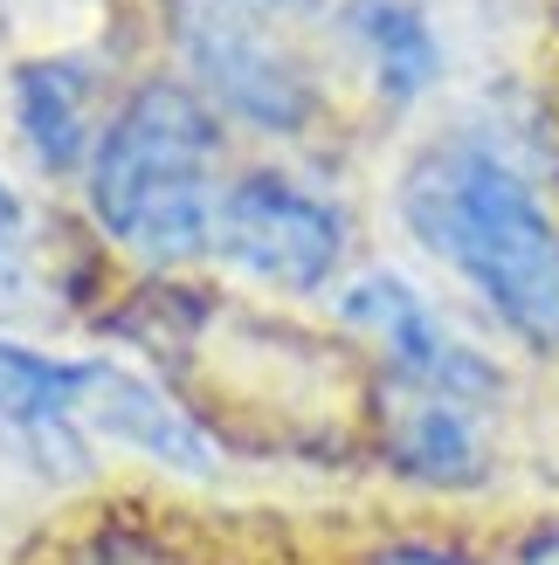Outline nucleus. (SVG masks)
I'll list each match as a JSON object with an SVG mask.
<instances>
[{
    "label": "nucleus",
    "mask_w": 559,
    "mask_h": 565,
    "mask_svg": "<svg viewBox=\"0 0 559 565\" xmlns=\"http://www.w3.org/2000/svg\"><path fill=\"white\" fill-rule=\"evenodd\" d=\"M173 76L208 97L229 131L249 138H312L325 118V83L312 55L291 42V28L263 0H159Z\"/></svg>",
    "instance_id": "nucleus-3"
},
{
    "label": "nucleus",
    "mask_w": 559,
    "mask_h": 565,
    "mask_svg": "<svg viewBox=\"0 0 559 565\" xmlns=\"http://www.w3.org/2000/svg\"><path fill=\"white\" fill-rule=\"evenodd\" d=\"M263 8H276V14H318V8H331V0H263Z\"/></svg>",
    "instance_id": "nucleus-14"
},
{
    "label": "nucleus",
    "mask_w": 559,
    "mask_h": 565,
    "mask_svg": "<svg viewBox=\"0 0 559 565\" xmlns=\"http://www.w3.org/2000/svg\"><path fill=\"white\" fill-rule=\"evenodd\" d=\"M394 214L518 352L559 359V221L518 159L477 131L429 138L394 180Z\"/></svg>",
    "instance_id": "nucleus-1"
},
{
    "label": "nucleus",
    "mask_w": 559,
    "mask_h": 565,
    "mask_svg": "<svg viewBox=\"0 0 559 565\" xmlns=\"http://www.w3.org/2000/svg\"><path fill=\"white\" fill-rule=\"evenodd\" d=\"M229 180V125L173 70H146L110 97L76 207L97 248L138 276H187L214 263V207Z\"/></svg>",
    "instance_id": "nucleus-2"
},
{
    "label": "nucleus",
    "mask_w": 559,
    "mask_h": 565,
    "mask_svg": "<svg viewBox=\"0 0 559 565\" xmlns=\"http://www.w3.org/2000/svg\"><path fill=\"white\" fill-rule=\"evenodd\" d=\"M331 303H339V324L359 345H373L387 380L450 393V401H470V407H497L511 393L505 365L470 345L401 269H359L331 290Z\"/></svg>",
    "instance_id": "nucleus-5"
},
{
    "label": "nucleus",
    "mask_w": 559,
    "mask_h": 565,
    "mask_svg": "<svg viewBox=\"0 0 559 565\" xmlns=\"http://www.w3.org/2000/svg\"><path fill=\"white\" fill-rule=\"evenodd\" d=\"M97 352H49L0 331V441L49 483H91L97 441L83 435V393Z\"/></svg>",
    "instance_id": "nucleus-8"
},
{
    "label": "nucleus",
    "mask_w": 559,
    "mask_h": 565,
    "mask_svg": "<svg viewBox=\"0 0 559 565\" xmlns=\"http://www.w3.org/2000/svg\"><path fill=\"white\" fill-rule=\"evenodd\" d=\"M339 565H505V558H491L463 539H442V531H380V539L352 545Z\"/></svg>",
    "instance_id": "nucleus-11"
},
{
    "label": "nucleus",
    "mask_w": 559,
    "mask_h": 565,
    "mask_svg": "<svg viewBox=\"0 0 559 565\" xmlns=\"http://www.w3.org/2000/svg\"><path fill=\"white\" fill-rule=\"evenodd\" d=\"M505 565H559V511H539L511 531Z\"/></svg>",
    "instance_id": "nucleus-13"
},
{
    "label": "nucleus",
    "mask_w": 559,
    "mask_h": 565,
    "mask_svg": "<svg viewBox=\"0 0 559 565\" xmlns=\"http://www.w3.org/2000/svg\"><path fill=\"white\" fill-rule=\"evenodd\" d=\"M214 263L270 297H325L352 263V214L284 166H229L214 207Z\"/></svg>",
    "instance_id": "nucleus-4"
},
{
    "label": "nucleus",
    "mask_w": 559,
    "mask_h": 565,
    "mask_svg": "<svg viewBox=\"0 0 559 565\" xmlns=\"http://www.w3.org/2000/svg\"><path fill=\"white\" fill-rule=\"evenodd\" d=\"M331 21L387 110H414L442 83V35L422 0H339Z\"/></svg>",
    "instance_id": "nucleus-10"
},
{
    "label": "nucleus",
    "mask_w": 559,
    "mask_h": 565,
    "mask_svg": "<svg viewBox=\"0 0 559 565\" xmlns=\"http://www.w3.org/2000/svg\"><path fill=\"white\" fill-rule=\"evenodd\" d=\"M367 448L394 483L422 497H470L491 483V407L450 401V393L408 386V380H367Z\"/></svg>",
    "instance_id": "nucleus-7"
},
{
    "label": "nucleus",
    "mask_w": 559,
    "mask_h": 565,
    "mask_svg": "<svg viewBox=\"0 0 559 565\" xmlns=\"http://www.w3.org/2000/svg\"><path fill=\"white\" fill-rule=\"evenodd\" d=\"M110 76L91 49H35L8 70V125L49 186H76L110 118Z\"/></svg>",
    "instance_id": "nucleus-9"
},
{
    "label": "nucleus",
    "mask_w": 559,
    "mask_h": 565,
    "mask_svg": "<svg viewBox=\"0 0 559 565\" xmlns=\"http://www.w3.org/2000/svg\"><path fill=\"white\" fill-rule=\"evenodd\" d=\"M83 435L97 448H118V456L146 462L173 483H214L229 469V441L221 428L193 407V393L180 380L152 373L138 359H91V393H83Z\"/></svg>",
    "instance_id": "nucleus-6"
},
{
    "label": "nucleus",
    "mask_w": 559,
    "mask_h": 565,
    "mask_svg": "<svg viewBox=\"0 0 559 565\" xmlns=\"http://www.w3.org/2000/svg\"><path fill=\"white\" fill-rule=\"evenodd\" d=\"M28 228H35V214H28V193L0 173V282H8L28 256Z\"/></svg>",
    "instance_id": "nucleus-12"
}]
</instances>
